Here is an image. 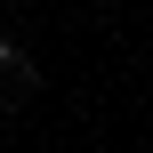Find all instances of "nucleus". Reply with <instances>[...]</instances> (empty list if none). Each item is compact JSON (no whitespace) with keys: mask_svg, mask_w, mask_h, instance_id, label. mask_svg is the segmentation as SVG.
<instances>
[{"mask_svg":"<svg viewBox=\"0 0 153 153\" xmlns=\"http://www.w3.org/2000/svg\"><path fill=\"white\" fill-rule=\"evenodd\" d=\"M24 89H32V65L16 56V40H0V113H8V105H16Z\"/></svg>","mask_w":153,"mask_h":153,"instance_id":"f257e3e1","label":"nucleus"}]
</instances>
